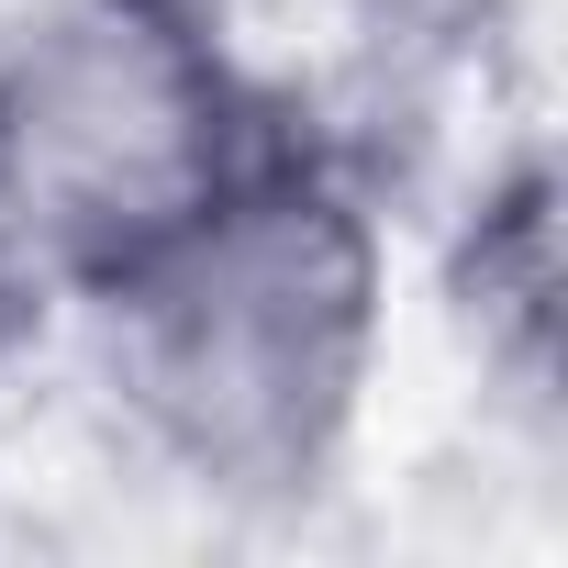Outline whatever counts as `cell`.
Masks as SVG:
<instances>
[{"instance_id":"obj_1","label":"cell","mask_w":568,"mask_h":568,"mask_svg":"<svg viewBox=\"0 0 568 568\" xmlns=\"http://www.w3.org/2000/svg\"><path fill=\"white\" fill-rule=\"evenodd\" d=\"M134 457L223 513L335 490L390 368V223L302 123L79 302Z\"/></svg>"},{"instance_id":"obj_2","label":"cell","mask_w":568,"mask_h":568,"mask_svg":"<svg viewBox=\"0 0 568 568\" xmlns=\"http://www.w3.org/2000/svg\"><path fill=\"white\" fill-rule=\"evenodd\" d=\"M278 134L212 0H34L0 34V234L45 302H90Z\"/></svg>"}]
</instances>
